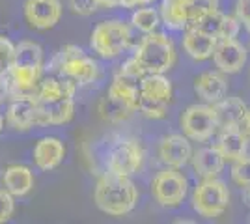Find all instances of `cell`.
<instances>
[{"instance_id":"d6986e66","label":"cell","mask_w":250,"mask_h":224,"mask_svg":"<svg viewBox=\"0 0 250 224\" xmlns=\"http://www.w3.org/2000/svg\"><path fill=\"white\" fill-rule=\"evenodd\" d=\"M194 92L206 103H217L228 94V82L220 73L206 71L194 81Z\"/></svg>"},{"instance_id":"3957f363","label":"cell","mask_w":250,"mask_h":224,"mask_svg":"<svg viewBox=\"0 0 250 224\" xmlns=\"http://www.w3.org/2000/svg\"><path fill=\"white\" fill-rule=\"evenodd\" d=\"M51 67L56 75L71 79L77 86L92 84L99 77L97 62L77 45H67V47L60 49L58 54L54 56Z\"/></svg>"},{"instance_id":"603a6c76","label":"cell","mask_w":250,"mask_h":224,"mask_svg":"<svg viewBox=\"0 0 250 224\" xmlns=\"http://www.w3.org/2000/svg\"><path fill=\"white\" fill-rule=\"evenodd\" d=\"M215 45H217V38L200 32L194 26H190L183 38V47H185L188 56L194 60H208L213 54Z\"/></svg>"},{"instance_id":"8d00e7d4","label":"cell","mask_w":250,"mask_h":224,"mask_svg":"<svg viewBox=\"0 0 250 224\" xmlns=\"http://www.w3.org/2000/svg\"><path fill=\"white\" fill-rule=\"evenodd\" d=\"M241 125L245 127L247 135H250V110H247V114H245V118H243V123H241Z\"/></svg>"},{"instance_id":"836d02e7","label":"cell","mask_w":250,"mask_h":224,"mask_svg":"<svg viewBox=\"0 0 250 224\" xmlns=\"http://www.w3.org/2000/svg\"><path fill=\"white\" fill-rule=\"evenodd\" d=\"M237 19L247 26V30L250 32V0H239L237 2Z\"/></svg>"},{"instance_id":"f1b7e54d","label":"cell","mask_w":250,"mask_h":224,"mask_svg":"<svg viewBox=\"0 0 250 224\" xmlns=\"http://www.w3.org/2000/svg\"><path fill=\"white\" fill-rule=\"evenodd\" d=\"M231 180L241 185V187H249L250 185V157L243 155L239 159L233 161L231 166Z\"/></svg>"},{"instance_id":"d6a6232c","label":"cell","mask_w":250,"mask_h":224,"mask_svg":"<svg viewBox=\"0 0 250 224\" xmlns=\"http://www.w3.org/2000/svg\"><path fill=\"white\" fill-rule=\"evenodd\" d=\"M118 73H122V75H125V77H129V79H133V81H138V82H140V79L146 75V71H144L142 65L138 64V60L133 56V58H129V60L120 67Z\"/></svg>"},{"instance_id":"6da1fadb","label":"cell","mask_w":250,"mask_h":224,"mask_svg":"<svg viewBox=\"0 0 250 224\" xmlns=\"http://www.w3.org/2000/svg\"><path fill=\"white\" fill-rule=\"evenodd\" d=\"M43 49L36 41H21L15 45L13 62L8 75V97L32 96L42 81Z\"/></svg>"},{"instance_id":"ffe728a7","label":"cell","mask_w":250,"mask_h":224,"mask_svg":"<svg viewBox=\"0 0 250 224\" xmlns=\"http://www.w3.org/2000/svg\"><path fill=\"white\" fill-rule=\"evenodd\" d=\"M77 92V84L71 79L62 77V75H54L42 79L40 84L36 88V97L43 101H52V99H65V97H73Z\"/></svg>"},{"instance_id":"9c48e42d","label":"cell","mask_w":250,"mask_h":224,"mask_svg":"<svg viewBox=\"0 0 250 224\" xmlns=\"http://www.w3.org/2000/svg\"><path fill=\"white\" fill-rule=\"evenodd\" d=\"M151 191L155 200L165 207H176L183 202L187 194V180L176 168H167L159 172L153 180Z\"/></svg>"},{"instance_id":"5bb4252c","label":"cell","mask_w":250,"mask_h":224,"mask_svg":"<svg viewBox=\"0 0 250 224\" xmlns=\"http://www.w3.org/2000/svg\"><path fill=\"white\" fill-rule=\"evenodd\" d=\"M63 157H65V146L56 137H45L38 140V144L34 146V163L43 172L56 170L63 163Z\"/></svg>"},{"instance_id":"4dcf8cb0","label":"cell","mask_w":250,"mask_h":224,"mask_svg":"<svg viewBox=\"0 0 250 224\" xmlns=\"http://www.w3.org/2000/svg\"><path fill=\"white\" fill-rule=\"evenodd\" d=\"M69 8L77 15L88 17V15H92L99 8H103V2L101 0H69Z\"/></svg>"},{"instance_id":"30bf717a","label":"cell","mask_w":250,"mask_h":224,"mask_svg":"<svg viewBox=\"0 0 250 224\" xmlns=\"http://www.w3.org/2000/svg\"><path fill=\"white\" fill-rule=\"evenodd\" d=\"M24 21L32 30H51L62 17L60 0H26L24 2Z\"/></svg>"},{"instance_id":"4fadbf2b","label":"cell","mask_w":250,"mask_h":224,"mask_svg":"<svg viewBox=\"0 0 250 224\" xmlns=\"http://www.w3.org/2000/svg\"><path fill=\"white\" fill-rule=\"evenodd\" d=\"M6 123L13 131H28L36 127V94L10 97L6 108Z\"/></svg>"},{"instance_id":"d4e9b609","label":"cell","mask_w":250,"mask_h":224,"mask_svg":"<svg viewBox=\"0 0 250 224\" xmlns=\"http://www.w3.org/2000/svg\"><path fill=\"white\" fill-rule=\"evenodd\" d=\"M133 112H135V108L129 107L122 99L108 96V94L99 101V116L108 123H120V122L127 120Z\"/></svg>"},{"instance_id":"ac0fdd59","label":"cell","mask_w":250,"mask_h":224,"mask_svg":"<svg viewBox=\"0 0 250 224\" xmlns=\"http://www.w3.org/2000/svg\"><path fill=\"white\" fill-rule=\"evenodd\" d=\"M138 96L168 105L172 99V82L163 73H146L140 79Z\"/></svg>"},{"instance_id":"9a60e30c","label":"cell","mask_w":250,"mask_h":224,"mask_svg":"<svg viewBox=\"0 0 250 224\" xmlns=\"http://www.w3.org/2000/svg\"><path fill=\"white\" fill-rule=\"evenodd\" d=\"M159 157L170 168H181L192 157L190 142L185 137H181V135L165 137L161 146H159Z\"/></svg>"},{"instance_id":"8992f818","label":"cell","mask_w":250,"mask_h":224,"mask_svg":"<svg viewBox=\"0 0 250 224\" xmlns=\"http://www.w3.org/2000/svg\"><path fill=\"white\" fill-rule=\"evenodd\" d=\"M229 202L228 187L217 178H204V182L194 189L192 207L206 219H215L226 211Z\"/></svg>"},{"instance_id":"e0dca14e","label":"cell","mask_w":250,"mask_h":224,"mask_svg":"<svg viewBox=\"0 0 250 224\" xmlns=\"http://www.w3.org/2000/svg\"><path fill=\"white\" fill-rule=\"evenodd\" d=\"M2 187L11 196H26L34 189V174L24 164H10L2 172Z\"/></svg>"},{"instance_id":"484cf974","label":"cell","mask_w":250,"mask_h":224,"mask_svg":"<svg viewBox=\"0 0 250 224\" xmlns=\"http://www.w3.org/2000/svg\"><path fill=\"white\" fill-rule=\"evenodd\" d=\"M224 21H226V15L220 13L219 10H215V11L206 13V15H202L198 21L194 22V24H190V26L198 28L200 32L220 40V38H222V30H224Z\"/></svg>"},{"instance_id":"83f0119b","label":"cell","mask_w":250,"mask_h":224,"mask_svg":"<svg viewBox=\"0 0 250 224\" xmlns=\"http://www.w3.org/2000/svg\"><path fill=\"white\" fill-rule=\"evenodd\" d=\"M188 8V26L194 24L202 15L209 11L219 10V0H187Z\"/></svg>"},{"instance_id":"1f68e13d","label":"cell","mask_w":250,"mask_h":224,"mask_svg":"<svg viewBox=\"0 0 250 224\" xmlns=\"http://www.w3.org/2000/svg\"><path fill=\"white\" fill-rule=\"evenodd\" d=\"M15 211V200L4 187L0 189V223H6Z\"/></svg>"},{"instance_id":"f35d334b","label":"cell","mask_w":250,"mask_h":224,"mask_svg":"<svg viewBox=\"0 0 250 224\" xmlns=\"http://www.w3.org/2000/svg\"><path fill=\"white\" fill-rule=\"evenodd\" d=\"M2 129H4V116L0 114V133H2Z\"/></svg>"},{"instance_id":"f546056e","label":"cell","mask_w":250,"mask_h":224,"mask_svg":"<svg viewBox=\"0 0 250 224\" xmlns=\"http://www.w3.org/2000/svg\"><path fill=\"white\" fill-rule=\"evenodd\" d=\"M13 53H15V45L8 38L0 36V79H6V75L10 71Z\"/></svg>"},{"instance_id":"e575fe53","label":"cell","mask_w":250,"mask_h":224,"mask_svg":"<svg viewBox=\"0 0 250 224\" xmlns=\"http://www.w3.org/2000/svg\"><path fill=\"white\" fill-rule=\"evenodd\" d=\"M122 8H136V6H144V4H149L153 0H118Z\"/></svg>"},{"instance_id":"7c38bea8","label":"cell","mask_w":250,"mask_h":224,"mask_svg":"<svg viewBox=\"0 0 250 224\" xmlns=\"http://www.w3.org/2000/svg\"><path fill=\"white\" fill-rule=\"evenodd\" d=\"M211 56L215 60V65L222 73H237L247 64V51L235 38L217 40V45Z\"/></svg>"},{"instance_id":"277c9868","label":"cell","mask_w":250,"mask_h":224,"mask_svg":"<svg viewBox=\"0 0 250 224\" xmlns=\"http://www.w3.org/2000/svg\"><path fill=\"white\" fill-rule=\"evenodd\" d=\"M133 56L146 73H167L176 62V49L168 36L149 32L136 47Z\"/></svg>"},{"instance_id":"5b68a950","label":"cell","mask_w":250,"mask_h":224,"mask_svg":"<svg viewBox=\"0 0 250 224\" xmlns=\"http://www.w3.org/2000/svg\"><path fill=\"white\" fill-rule=\"evenodd\" d=\"M131 41V28L129 24L120 19L99 22L90 36V47L101 58H116L127 49Z\"/></svg>"},{"instance_id":"4316f807","label":"cell","mask_w":250,"mask_h":224,"mask_svg":"<svg viewBox=\"0 0 250 224\" xmlns=\"http://www.w3.org/2000/svg\"><path fill=\"white\" fill-rule=\"evenodd\" d=\"M131 22H133V26L138 28L140 32L144 34L155 32L157 24H159V13L153 8H140V10H136L133 13Z\"/></svg>"},{"instance_id":"d590c367","label":"cell","mask_w":250,"mask_h":224,"mask_svg":"<svg viewBox=\"0 0 250 224\" xmlns=\"http://www.w3.org/2000/svg\"><path fill=\"white\" fill-rule=\"evenodd\" d=\"M8 99V84H6V79H0V105Z\"/></svg>"},{"instance_id":"7402d4cb","label":"cell","mask_w":250,"mask_h":224,"mask_svg":"<svg viewBox=\"0 0 250 224\" xmlns=\"http://www.w3.org/2000/svg\"><path fill=\"white\" fill-rule=\"evenodd\" d=\"M192 168L200 178H217L219 172L224 166V157L219 148H202L196 153H192Z\"/></svg>"},{"instance_id":"8fae6325","label":"cell","mask_w":250,"mask_h":224,"mask_svg":"<svg viewBox=\"0 0 250 224\" xmlns=\"http://www.w3.org/2000/svg\"><path fill=\"white\" fill-rule=\"evenodd\" d=\"M75 116L73 97L43 101L36 97V127L45 125H63L69 123Z\"/></svg>"},{"instance_id":"74e56055","label":"cell","mask_w":250,"mask_h":224,"mask_svg":"<svg viewBox=\"0 0 250 224\" xmlns=\"http://www.w3.org/2000/svg\"><path fill=\"white\" fill-rule=\"evenodd\" d=\"M118 6H120L118 0H103V8H108V10H110V8H118Z\"/></svg>"},{"instance_id":"44dd1931","label":"cell","mask_w":250,"mask_h":224,"mask_svg":"<svg viewBox=\"0 0 250 224\" xmlns=\"http://www.w3.org/2000/svg\"><path fill=\"white\" fill-rule=\"evenodd\" d=\"M215 114H217V122H219V129L231 127V125H241L243 118L247 114V105L239 97H222L220 101L213 103Z\"/></svg>"},{"instance_id":"ba28073f","label":"cell","mask_w":250,"mask_h":224,"mask_svg":"<svg viewBox=\"0 0 250 224\" xmlns=\"http://www.w3.org/2000/svg\"><path fill=\"white\" fill-rule=\"evenodd\" d=\"M181 127L188 139L192 140H208L219 129L217 114L213 105H192L181 116Z\"/></svg>"},{"instance_id":"52a82bcc","label":"cell","mask_w":250,"mask_h":224,"mask_svg":"<svg viewBox=\"0 0 250 224\" xmlns=\"http://www.w3.org/2000/svg\"><path fill=\"white\" fill-rule=\"evenodd\" d=\"M144 151L135 139H120L112 144L106 157V168L120 176H133L142 166Z\"/></svg>"},{"instance_id":"7a4b0ae2","label":"cell","mask_w":250,"mask_h":224,"mask_svg":"<svg viewBox=\"0 0 250 224\" xmlns=\"http://www.w3.org/2000/svg\"><path fill=\"white\" fill-rule=\"evenodd\" d=\"M94 202L103 213L110 217H124L136 207L138 192L129 176L106 172L95 183Z\"/></svg>"},{"instance_id":"ab89813d","label":"cell","mask_w":250,"mask_h":224,"mask_svg":"<svg viewBox=\"0 0 250 224\" xmlns=\"http://www.w3.org/2000/svg\"><path fill=\"white\" fill-rule=\"evenodd\" d=\"M247 198H249V202H250V185H249V191H247Z\"/></svg>"},{"instance_id":"2e32d148","label":"cell","mask_w":250,"mask_h":224,"mask_svg":"<svg viewBox=\"0 0 250 224\" xmlns=\"http://www.w3.org/2000/svg\"><path fill=\"white\" fill-rule=\"evenodd\" d=\"M219 151L222 153L224 161H235L247 155V148H249V135L241 125H231V127L220 129L219 144H217Z\"/></svg>"},{"instance_id":"cb8c5ba5","label":"cell","mask_w":250,"mask_h":224,"mask_svg":"<svg viewBox=\"0 0 250 224\" xmlns=\"http://www.w3.org/2000/svg\"><path fill=\"white\" fill-rule=\"evenodd\" d=\"M163 21L170 28H185L188 26V8L187 0H163L161 4Z\"/></svg>"}]
</instances>
